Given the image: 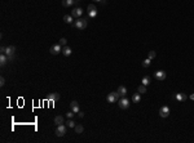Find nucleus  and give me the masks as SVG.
Masks as SVG:
<instances>
[{"label": "nucleus", "mask_w": 194, "mask_h": 143, "mask_svg": "<svg viewBox=\"0 0 194 143\" xmlns=\"http://www.w3.org/2000/svg\"><path fill=\"white\" fill-rule=\"evenodd\" d=\"M119 97H120V94H119L118 92H111V93L108 94L106 101H108L109 103H114V102H118V101H119Z\"/></svg>", "instance_id": "f257e3e1"}, {"label": "nucleus", "mask_w": 194, "mask_h": 143, "mask_svg": "<svg viewBox=\"0 0 194 143\" xmlns=\"http://www.w3.org/2000/svg\"><path fill=\"white\" fill-rule=\"evenodd\" d=\"M74 26L77 27L78 30H84L87 27V19L85 18H78L74 23Z\"/></svg>", "instance_id": "f03ea898"}, {"label": "nucleus", "mask_w": 194, "mask_h": 143, "mask_svg": "<svg viewBox=\"0 0 194 143\" xmlns=\"http://www.w3.org/2000/svg\"><path fill=\"white\" fill-rule=\"evenodd\" d=\"M118 102H119V103H118V106L122 108V110H127V108L129 107V105H131L129 99H128V98H126V97H122Z\"/></svg>", "instance_id": "7ed1b4c3"}, {"label": "nucleus", "mask_w": 194, "mask_h": 143, "mask_svg": "<svg viewBox=\"0 0 194 143\" xmlns=\"http://www.w3.org/2000/svg\"><path fill=\"white\" fill-rule=\"evenodd\" d=\"M66 130H67V126L61 124V125H57V129H56V135L57 137H64L66 134Z\"/></svg>", "instance_id": "20e7f679"}, {"label": "nucleus", "mask_w": 194, "mask_h": 143, "mask_svg": "<svg viewBox=\"0 0 194 143\" xmlns=\"http://www.w3.org/2000/svg\"><path fill=\"white\" fill-rule=\"evenodd\" d=\"M61 52H62V45H61L60 43H57V44L52 45V48H51V54L56 56V54H60Z\"/></svg>", "instance_id": "39448f33"}, {"label": "nucleus", "mask_w": 194, "mask_h": 143, "mask_svg": "<svg viewBox=\"0 0 194 143\" xmlns=\"http://www.w3.org/2000/svg\"><path fill=\"white\" fill-rule=\"evenodd\" d=\"M88 16H89L91 18H95V17L97 16V8H96L95 4H89V5H88Z\"/></svg>", "instance_id": "423d86ee"}, {"label": "nucleus", "mask_w": 194, "mask_h": 143, "mask_svg": "<svg viewBox=\"0 0 194 143\" xmlns=\"http://www.w3.org/2000/svg\"><path fill=\"white\" fill-rule=\"evenodd\" d=\"M170 115V107L168 106H162L159 110V116L160 117H168Z\"/></svg>", "instance_id": "0eeeda50"}, {"label": "nucleus", "mask_w": 194, "mask_h": 143, "mask_svg": "<svg viewBox=\"0 0 194 143\" xmlns=\"http://www.w3.org/2000/svg\"><path fill=\"white\" fill-rule=\"evenodd\" d=\"M166 76H167V75H166V72L162 71V70H159V71H157L154 73V77L158 80V81H163V80L166 79Z\"/></svg>", "instance_id": "6e6552de"}, {"label": "nucleus", "mask_w": 194, "mask_h": 143, "mask_svg": "<svg viewBox=\"0 0 194 143\" xmlns=\"http://www.w3.org/2000/svg\"><path fill=\"white\" fill-rule=\"evenodd\" d=\"M82 14H83V9H82V8H74V9L71 10V16H73L74 18H80Z\"/></svg>", "instance_id": "1a4fd4ad"}, {"label": "nucleus", "mask_w": 194, "mask_h": 143, "mask_svg": "<svg viewBox=\"0 0 194 143\" xmlns=\"http://www.w3.org/2000/svg\"><path fill=\"white\" fill-rule=\"evenodd\" d=\"M5 54H7L8 57H10V56H16V46H14V45H9V46H7V49H5Z\"/></svg>", "instance_id": "9d476101"}, {"label": "nucleus", "mask_w": 194, "mask_h": 143, "mask_svg": "<svg viewBox=\"0 0 194 143\" xmlns=\"http://www.w3.org/2000/svg\"><path fill=\"white\" fill-rule=\"evenodd\" d=\"M47 99L51 101V102H57V101L60 99V94H58V93H51V94L47 97Z\"/></svg>", "instance_id": "9b49d317"}, {"label": "nucleus", "mask_w": 194, "mask_h": 143, "mask_svg": "<svg viewBox=\"0 0 194 143\" xmlns=\"http://www.w3.org/2000/svg\"><path fill=\"white\" fill-rule=\"evenodd\" d=\"M175 99H176L177 102H185V101L188 99V97H186L185 94H183V93H176V94H175Z\"/></svg>", "instance_id": "f8f14e48"}, {"label": "nucleus", "mask_w": 194, "mask_h": 143, "mask_svg": "<svg viewBox=\"0 0 194 143\" xmlns=\"http://www.w3.org/2000/svg\"><path fill=\"white\" fill-rule=\"evenodd\" d=\"M70 107H71V111H73V112H75V113H78V112L80 111L79 105H78L77 101H71V103H70Z\"/></svg>", "instance_id": "ddd939ff"}, {"label": "nucleus", "mask_w": 194, "mask_h": 143, "mask_svg": "<svg viewBox=\"0 0 194 143\" xmlns=\"http://www.w3.org/2000/svg\"><path fill=\"white\" fill-rule=\"evenodd\" d=\"M7 62H9L8 56H7L5 53H1V54H0V65L4 66V65H7Z\"/></svg>", "instance_id": "4468645a"}, {"label": "nucleus", "mask_w": 194, "mask_h": 143, "mask_svg": "<svg viewBox=\"0 0 194 143\" xmlns=\"http://www.w3.org/2000/svg\"><path fill=\"white\" fill-rule=\"evenodd\" d=\"M119 94H120V97H126L127 96V88L126 86H123V85H120L119 88H118V90H116Z\"/></svg>", "instance_id": "2eb2a0df"}, {"label": "nucleus", "mask_w": 194, "mask_h": 143, "mask_svg": "<svg viewBox=\"0 0 194 143\" xmlns=\"http://www.w3.org/2000/svg\"><path fill=\"white\" fill-rule=\"evenodd\" d=\"M62 54H64L65 57H69V56L71 54V48H70V46H64V48H62Z\"/></svg>", "instance_id": "dca6fc26"}, {"label": "nucleus", "mask_w": 194, "mask_h": 143, "mask_svg": "<svg viewBox=\"0 0 194 143\" xmlns=\"http://www.w3.org/2000/svg\"><path fill=\"white\" fill-rule=\"evenodd\" d=\"M75 3H77L75 0H62V5H64V6H66V8H69V6L74 5Z\"/></svg>", "instance_id": "f3484780"}, {"label": "nucleus", "mask_w": 194, "mask_h": 143, "mask_svg": "<svg viewBox=\"0 0 194 143\" xmlns=\"http://www.w3.org/2000/svg\"><path fill=\"white\" fill-rule=\"evenodd\" d=\"M140 101H141V96H140V93H136V94L132 96V102H133V103H139Z\"/></svg>", "instance_id": "a211bd4d"}, {"label": "nucleus", "mask_w": 194, "mask_h": 143, "mask_svg": "<svg viewBox=\"0 0 194 143\" xmlns=\"http://www.w3.org/2000/svg\"><path fill=\"white\" fill-rule=\"evenodd\" d=\"M74 129H75V133H77V134H82V133H83V130H84L83 125H80V124H77Z\"/></svg>", "instance_id": "6ab92c4d"}, {"label": "nucleus", "mask_w": 194, "mask_h": 143, "mask_svg": "<svg viewBox=\"0 0 194 143\" xmlns=\"http://www.w3.org/2000/svg\"><path fill=\"white\" fill-rule=\"evenodd\" d=\"M54 124H56V125L64 124V117H62V116H56V117H54Z\"/></svg>", "instance_id": "aec40b11"}, {"label": "nucleus", "mask_w": 194, "mask_h": 143, "mask_svg": "<svg viewBox=\"0 0 194 143\" xmlns=\"http://www.w3.org/2000/svg\"><path fill=\"white\" fill-rule=\"evenodd\" d=\"M73 16H70V14H66V16H64V21L66 22V23H73Z\"/></svg>", "instance_id": "412c9836"}, {"label": "nucleus", "mask_w": 194, "mask_h": 143, "mask_svg": "<svg viewBox=\"0 0 194 143\" xmlns=\"http://www.w3.org/2000/svg\"><path fill=\"white\" fill-rule=\"evenodd\" d=\"M150 81H152V80H150V77H149V76H144L141 83H142V85H145V86H146V85H149V84H150Z\"/></svg>", "instance_id": "4be33fe9"}, {"label": "nucleus", "mask_w": 194, "mask_h": 143, "mask_svg": "<svg viewBox=\"0 0 194 143\" xmlns=\"http://www.w3.org/2000/svg\"><path fill=\"white\" fill-rule=\"evenodd\" d=\"M137 92H139L140 94H144V93H146V86L141 84V85H140V86L137 88Z\"/></svg>", "instance_id": "5701e85b"}, {"label": "nucleus", "mask_w": 194, "mask_h": 143, "mask_svg": "<svg viewBox=\"0 0 194 143\" xmlns=\"http://www.w3.org/2000/svg\"><path fill=\"white\" fill-rule=\"evenodd\" d=\"M75 125H77V124H75L71 119H69V120L66 121V126H67V128H75Z\"/></svg>", "instance_id": "b1692460"}, {"label": "nucleus", "mask_w": 194, "mask_h": 143, "mask_svg": "<svg viewBox=\"0 0 194 143\" xmlns=\"http://www.w3.org/2000/svg\"><path fill=\"white\" fill-rule=\"evenodd\" d=\"M150 63H152V59H149V58H146L144 62H142V67H145V69H148L149 66H150Z\"/></svg>", "instance_id": "393cba45"}, {"label": "nucleus", "mask_w": 194, "mask_h": 143, "mask_svg": "<svg viewBox=\"0 0 194 143\" xmlns=\"http://www.w3.org/2000/svg\"><path fill=\"white\" fill-rule=\"evenodd\" d=\"M155 56H157V53H155L154 50H150V52H149V54H148V58H149V59H154Z\"/></svg>", "instance_id": "a878e982"}, {"label": "nucleus", "mask_w": 194, "mask_h": 143, "mask_svg": "<svg viewBox=\"0 0 194 143\" xmlns=\"http://www.w3.org/2000/svg\"><path fill=\"white\" fill-rule=\"evenodd\" d=\"M60 44H61L62 46H66V44H67V40H66L65 37H61V39H60Z\"/></svg>", "instance_id": "bb28decb"}, {"label": "nucleus", "mask_w": 194, "mask_h": 143, "mask_svg": "<svg viewBox=\"0 0 194 143\" xmlns=\"http://www.w3.org/2000/svg\"><path fill=\"white\" fill-rule=\"evenodd\" d=\"M74 115H75V112H73V111H69V112L66 113V117H67V119H73V117H74Z\"/></svg>", "instance_id": "cd10ccee"}, {"label": "nucleus", "mask_w": 194, "mask_h": 143, "mask_svg": "<svg viewBox=\"0 0 194 143\" xmlns=\"http://www.w3.org/2000/svg\"><path fill=\"white\" fill-rule=\"evenodd\" d=\"M0 85H1V86H4V85H5V79H4L3 76L0 77Z\"/></svg>", "instance_id": "c85d7f7f"}, {"label": "nucleus", "mask_w": 194, "mask_h": 143, "mask_svg": "<svg viewBox=\"0 0 194 143\" xmlns=\"http://www.w3.org/2000/svg\"><path fill=\"white\" fill-rule=\"evenodd\" d=\"M78 116H79V117H83V116H84V113H83L82 111H79V112H78Z\"/></svg>", "instance_id": "c756f323"}, {"label": "nucleus", "mask_w": 194, "mask_h": 143, "mask_svg": "<svg viewBox=\"0 0 194 143\" xmlns=\"http://www.w3.org/2000/svg\"><path fill=\"white\" fill-rule=\"evenodd\" d=\"M5 49H7L5 46H1V48H0V50H1V53H5Z\"/></svg>", "instance_id": "7c9ffc66"}, {"label": "nucleus", "mask_w": 194, "mask_h": 143, "mask_svg": "<svg viewBox=\"0 0 194 143\" xmlns=\"http://www.w3.org/2000/svg\"><path fill=\"white\" fill-rule=\"evenodd\" d=\"M189 98H190L192 101H194V93H193V94H190V97H189Z\"/></svg>", "instance_id": "2f4dec72"}, {"label": "nucleus", "mask_w": 194, "mask_h": 143, "mask_svg": "<svg viewBox=\"0 0 194 143\" xmlns=\"http://www.w3.org/2000/svg\"><path fill=\"white\" fill-rule=\"evenodd\" d=\"M75 1H77V3H79V1H82V0H75Z\"/></svg>", "instance_id": "473e14b6"}, {"label": "nucleus", "mask_w": 194, "mask_h": 143, "mask_svg": "<svg viewBox=\"0 0 194 143\" xmlns=\"http://www.w3.org/2000/svg\"><path fill=\"white\" fill-rule=\"evenodd\" d=\"M95 1H102V0H95Z\"/></svg>", "instance_id": "72a5a7b5"}]
</instances>
